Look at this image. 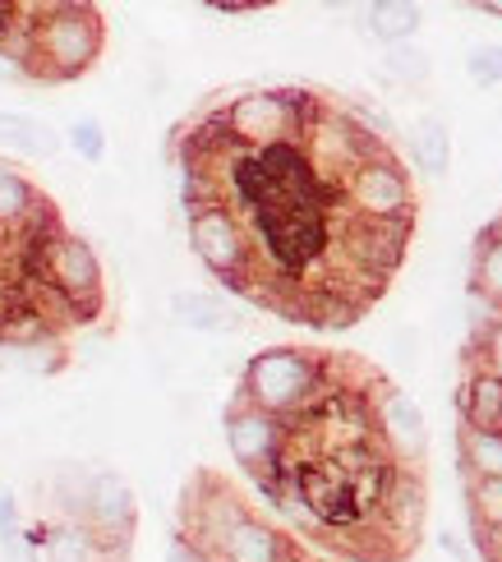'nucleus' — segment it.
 I'll return each instance as SVG.
<instances>
[{
  "label": "nucleus",
  "instance_id": "cd10ccee",
  "mask_svg": "<svg viewBox=\"0 0 502 562\" xmlns=\"http://www.w3.org/2000/svg\"><path fill=\"white\" fill-rule=\"evenodd\" d=\"M475 360L489 364L498 379H502V314L480 327V341H475Z\"/></svg>",
  "mask_w": 502,
  "mask_h": 562
},
{
  "label": "nucleus",
  "instance_id": "20e7f679",
  "mask_svg": "<svg viewBox=\"0 0 502 562\" xmlns=\"http://www.w3.org/2000/svg\"><path fill=\"white\" fill-rule=\"evenodd\" d=\"M185 213H189V249H194V259L217 281H226L231 291L254 295L258 263H254V240L241 226V217L212 199L185 203Z\"/></svg>",
  "mask_w": 502,
  "mask_h": 562
},
{
  "label": "nucleus",
  "instance_id": "f03ea898",
  "mask_svg": "<svg viewBox=\"0 0 502 562\" xmlns=\"http://www.w3.org/2000/svg\"><path fill=\"white\" fill-rule=\"evenodd\" d=\"M332 356L309 346H268L245 364L241 373V402L268 411L277 419H304L314 415L337 387H332Z\"/></svg>",
  "mask_w": 502,
  "mask_h": 562
},
{
  "label": "nucleus",
  "instance_id": "f3484780",
  "mask_svg": "<svg viewBox=\"0 0 502 562\" xmlns=\"http://www.w3.org/2000/svg\"><path fill=\"white\" fill-rule=\"evenodd\" d=\"M171 314L189 333H235V327H241V318L231 314V304L212 291H176Z\"/></svg>",
  "mask_w": 502,
  "mask_h": 562
},
{
  "label": "nucleus",
  "instance_id": "f257e3e1",
  "mask_svg": "<svg viewBox=\"0 0 502 562\" xmlns=\"http://www.w3.org/2000/svg\"><path fill=\"white\" fill-rule=\"evenodd\" d=\"M107 52V19L98 5L75 0H46L33 5L14 60L29 69V83H75Z\"/></svg>",
  "mask_w": 502,
  "mask_h": 562
},
{
  "label": "nucleus",
  "instance_id": "473e14b6",
  "mask_svg": "<svg viewBox=\"0 0 502 562\" xmlns=\"http://www.w3.org/2000/svg\"><path fill=\"white\" fill-rule=\"evenodd\" d=\"M480 14H489V19H502V0H480V5H475Z\"/></svg>",
  "mask_w": 502,
  "mask_h": 562
},
{
  "label": "nucleus",
  "instance_id": "7c9ffc66",
  "mask_svg": "<svg viewBox=\"0 0 502 562\" xmlns=\"http://www.w3.org/2000/svg\"><path fill=\"white\" fill-rule=\"evenodd\" d=\"M208 10H212V14H226V19H249V14H268V5H249V0H212Z\"/></svg>",
  "mask_w": 502,
  "mask_h": 562
},
{
  "label": "nucleus",
  "instance_id": "1a4fd4ad",
  "mask_svg": "<svg viewBox=\"0 0 502 562\" xmlns=\"http://www.w3.org/2000/svg\"><path fill=\"white\" fill-rule=\"evenodd\" d=\"M373 429L378 442L397 465H411V471H424V457H428V419L420 411V402L411 392L378 383L373 392Z\"/></svg>",
  "mask_w": 502,
  "mask_h": 562
},
{
  "label": "nucleus",
  "instance_id": "39448f33",
  "mask_svg": "<svg viewBox=\"0 0 502 562\" xmlns=\"http://www.w3.org/2000/svg\"><path fill=\"white\" fill-rule=\"evenodd\" d=\"M222 429H226V448H231L235 465H241L249 480H258L263 494L277 488L286 475V457H291V425L235 396L222 415Z\"/></svg>",
  "mask_w": 502,
  "mask_h": 562
},
{
  "label": "nucleus",
  "instance_id": "72a5a7b5",
  "mask_svg": "<svg viewBox=\"0 0 502 562\" xmlns=\"http://www.w3.org/2000/svg\"><path fill=\"white\" fill-rule=\"evenodd\" d=\"M498 434H502V425H498Z\"/></svg>",
  "mask_w": 502,
  "mask_h": 562
},
{
  "label": "nucleus",
  "instance_id": "423d86ee",
  "mask_svg": "<svg viewBox=\"0 0 502 562\" xmlns=\"http://www.w3.org/2000/svg\"><path fill=\"white\" fill-rule=\"evenodd\" d=\"M46 291L75 314L79 327L102 318V310H107V281H102L98 254H92V245L83 236H75V231H65V226L46 240Z\"/></svg>",
  "mask_w": 502,
  "mask_h": 562
},
{
  "label": "nucleus",
  "instance_id": "9b49d317",
  "mask_svg": "<svg viewBox=\"0 0 502 562\" xmlns=\"http://www.w3.org/2000/svg\"><path fill=\"white\" fill-rule=\"evenodd\" d=\"M60 226L65 222L56 213V203L46 199L19 167H10V161L0 157V231L14 240H37V236H52Z\"/></svg>",
  "mask_w": 502,
  "mask_h": 562
},
{
  "label": "nucleus",
  "instance_id": "4468645a",
  "mask_svg": "<svg viewBox=\"0 0 502 562\" xmlns=\"http://www.w3.org/2000/svg\"><path fill=\"white\" fill-rule=\"evenodd\" d=\"M217 562H295V549L277 526L249 517L231 530V540L217 549Z\"/></svg>",
  "mask_w": 502,
  "mask_h": 562
},
{
  "label": "nucleus",
  "instance_id": "dca6fc26",
  "mask_svg": "<svg viewBox=\"0 0 502 562\" xmlns=\"http://www.w3.org/2000/svg\"><path fill=\"white\" fill-rule=\"evenodd\" d=\"M470 291H475V300H484V310L502 314V217L489 222L480 236H475Z\"/></svg>",
  "mask_w": 502,
  "mask_h": 562
},
{
  "label": "nucleus",
  "instance_id": "6ab92c4d",
  "mask_svg": "<svg viewBox=\"0 0 502 562\" xmlns=\"http://www.w3.org/2000/svg\"><path fill=\"white\" fill-rule=\"evenodd\" d=\"M424 23V10L411 5V0H373L365 10V33L378 37L382 46H401V42H415Z\"/></svg>",
  "mask_w": 502,
  "mask_h": 562
},
{
  "label": "nucleus",
  "instance_id": "f8f14e48",
  "mask_svg": "<svg viewBox=\"0 0 502 562\" xmlns=\"http://www.w3.org/2000/svg\"><path fill=\"white\" fill-rule=\"evenodd\" d=\"M428 512V488H424V471H411V465H397V475L388 484V498H382V530L392 535V544L401 553H411L420 540Z\"/></svg>",
  "mask_w": 502,
  "mask_h": 562
},
{
  "label": "nucleus",
  "instance_id": "aec40b11",
  "mask_svg": "<svg viewBox=\"0 0 502 562\" xmlns=\"http://www.w3.org/2000/svg\"><path fill=\"white\" fill-rule=\"evenodd\" d=\"M0 144L23 153V157H56L60 153V134L23 111H0Z\"/></svg>",
  "mask_w": 502,
  "mask_h": 562
},
{
  "label": "nucleus",
  "instance_id": "0eeeda50",
  "mask_svg": "<svg viewBox=\"0 0 502 562\" xmlns=\"http://www.w3.org/2000/svg\"><path fill=\"white\" fill-rule=\"evenodd\" d=\"M346 199L355 217L365 222H388V226H415V184L411 171L382 148L365 157L360 167L346 176Z\"/></svg>",
  "mask_w": 502,
  "mask_h": 562
},
{
  "label": "nucleus",
  "instance_id": "bb28decb",
  "mask_svg": "<svg viewBox=\"0 0 502 562\" xmlns=\"http://www.w3.org/2000/svg\"><path fill=\"white\" fill-rule=\"evenodd\" d=\"M69 144H75V153L83 161H102L107 157V130L98 115H83V121H75V130H69Z\"/></svg>",
  "mask_w": 502,
  "mask_h": 562
},
{
  "label": "nucleus",
  "instance_id": "6e6552de",
  "mask_svg": "<svg viewBox=\"0 0 502 562\" xmlns=\"http://www.w3.org/2000/svg\"><path fill=\"white\" fill-rule=\"evenodd\" d=\"M249 517H254L249 503L235 494L226 480L203 471V475H194V480L185 484V503H180L185 530L180 535H189L194 544H203L212 558H217V549L231 540V530L241 526V521H249Z\"/></svg>",
  "mask_w": 502,
  "mask_h": 562
},
{
  "label": "nucleus",
  "instance_id": "9d476101",
  "mask_svg": "<svg viewBox=\"0 0 502 562\" xmlns=\"http://www.w3.org/2000/svg\"><path fill=\"white\" fill-rule=\"evenodd\" d=\"M83 521L102 535V544L115 558L130 562L134 535H138V498H134V488L125 484V475H115V471H98V475H92V494H88Z\"/></svg>",
  "mask_w": 502,
  "mask_h": 562
},
{
  "label": "nucleus",
  "instance_id": "2eb2a0df",
  "mask_svg": "<svg viewBox=\"0 0 502 562\" xmlns=\"http://www.w3.org/2000/svg\"><path fill=\"white\" fill-rule=\"evenodd\" d=\"M42 562H125L115 558L102 535L92 530L88 521H60V517H46V549Z\"/></svg>",
  "mask_w": 502,
  "mask_h": 562
},
{
  "label": "nucleus",
  "instance_id": "4be33fe9",
  "mask_svg": "<svg viewBox=\"0 0 502 562\" xmlns=\"http://www.w3.org/2000/svg\"><path fill=\"white\" fill-rule=\"evenodd\" d=\"M466 507H470V526L502 535V475L498 480H466Z\"/></svg>",
  "mask_w": 502,
  "mask_h": 562
},
{
  "label": "nucleus",
  "instance_id": "ddd939ff",
  "mask_svg": "<svg viewBox=\"0 0 502 562\" xmlns=\"http://www.w3.org/2000/svg\"><path fill=\"white\" fill-rule=\"evenodd\" d=\"M457 411H461V425H470V429H498L502 425V379L475 356H470L466 379L457 387Z\"/></svg>",
  "mask_w": 502,
  "mask_h": 562
},
{
  "label": "nucleus",
  "instance_id": "393cba45",
  "mask_svg": "<svg viewBox=\"0 0 502 562\" xmlns=\"http://www.w3.org/2000/svg\"><path fill=\"white\" fill-rule=\"evenodd\" d=\"M14 364H23L29 373H42V379H52V373H60L69 364V346H65V337H56V341L33 346V350H14Z\"/></svg>",
  "mask_w": 502,
  "mask_h": 562
},
{
  "label": "nucleus",
  "instance_id": "5701e85b",
  "mask_svg": "<svg viewBox=\"0 0 502 562\" xmlns=\"http://www.w3.org/2000/svg\"><path fill=\"white\" fill-rule=\"evenodd\" d=\"M382 69H388V79H397L405 88H420V83H428V75H434V60H428L424 46L401 42V46H382Z\"/></svg>",
  "mask_w": 502,
  "mask_h": 562
},
{
  "label": "nucleus",
  "instance_id": "412c9836",
  "mask_svg": "<svg viewBox=\"0 0 502 562\" xmlns=\"http://www.w3.org/2000/svg\"><path fill=\"white\" fill-rule=\"evenodd\" d=\"M457 457L466 480H498L502 475V434L498 429H457Z\"/></svg>",
  "mask_w": 502,
  "mask_h": 562
},
{
  "label": "nucleus",
  "instance_id": "a878e982",
  "mask_svg": "<svg viewBox=\"0 0 502 562\" xmlns=\"http://www.w3.org/2000/svg\"><path fill=\"white\" fill-rule=\"evenodd\" d=\"M33 5H19V0H0V56H14L23 33H29Z\"/></svg>",
  "mask_w": 502,
  "mask_h": 562
},
{
  "label": "nucleus",
  "instance_id": "c756f323",
  "mask_svg": "<svg viewBox=\"0 0 502 562\" xmlns=\"http://www.w3.org/2000/svg\"><path fill=\"white\" fill-rule=\"evenodd\" d=\"M166 562H217V558H212L203 544L189 540V535H176V540H171V553H166Z\"/></svg>",
  "mask_w": 502,
  "mask_h": 562
},
{
  "label": "nucleus",
  "instance_id": "a211bd4d",
  "mask_svg": "<svg viewBox=\"0 0 502 562\" xmlns=\"http://www.w3.org/2000/svg\"><path fill=\"white\" fill-rule=\"evenodd\" d=\"M411 161L428 180L451 171V125L443 115H420L411 125Z\"/></svg>",
  "mask_w": 502,
  "mask_h": 562
},
{
  "label": "nucleus",
  "instance_id": "2f4dec72",
  "mask_svg": "<svg viewBox=\"0 0 502 562\" xmlns=\"http://www.w3.org/2000/svg\"><path fill=\"white\" fill-rule=\"evenodd\" d=\"M0 79H10V83H29V69H23L14 56H0Z\"/></svg>",
  "mask_w": 502,
  "mask_h": 562
},
{
  "label": "nucleus",
  "instance_id": "b1692460",
  "mask_svg": "<svg viewBox=\"0 0 502 562\" xmlns=\"http://www.w3.org/2000/svg\"><path fill=\"white\" fill-rule=\"evenodd\" d=\"M466 75L480 88H498L502 83V42H480L466 52Z\"/></svg>",
  "mask_w": 502,
  "mask_h": 562
},
{
  "label": "nucleus",
  "instance_id": "c85d7f7f",
  "mask_svg": "<svg viewBox=\"0 0 502 562\" xmlns=\"http://www.w3.org/2000/svg\"><path fill=\"white\" fill-rule=\"evenodd\" d=\"M19 530H23V521H19V498H14V488H0V544L14 540Z\"/></svg>",
  "mask_w": 502,
  "mask_h": 562
},
{
  "label": "nucleus",
  "instance_id": "7ed1b4c3",
  "mask_svg": "<svg viewBox=\"0 0 502 562\" xmlns=\"http://www.w3.org/2000/svg\"><path fill=\"white\" fill-rule=\"evenodd\" d=\"M319 106L323 102L314 92L300 88H249L212 111L208 125L235 148H272L286 144V138H300L319 115Z\"/></svg>",
  "mask_w": 502,
  "mask_h": 562
}]
</instances>
